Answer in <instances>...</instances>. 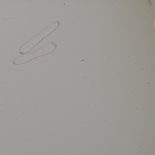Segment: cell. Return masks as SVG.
<instances>
[{"label": "cell", "mask_w": 155, "mask_h": 155, "mask_svg": "<svg viewBox=\"0 0 155 155\" xmlns=\"http://www.w3.org/2000/svg\"><path fill=\"white\" fill-rule=\"evenodd\" d=\"M56 48L57 45L54 42H50L35 51L16 58L13 61V64L14 65L18 66L28 63L30 61L38 58L39 57L52 53L56 49Z\"/></svg>", "instance_id": "cell-2"}, {"label": "cell", "mask_w": 155, "mask_h": 155, "mask_svg": "<svg viewBox=\"0 0 155 155\" xmlns=\"http://www.w3.org/2000/svg\"><path fill=\"white\" fill-rule=\"evenodd\" d=\"M59 25V22L58 21L50 24L41 32L23 44L19 49V54L25 55L29 52L37 44L57 29Z\"/></svg>", "instance_id": "cell-1"}]
</instances>
